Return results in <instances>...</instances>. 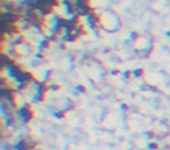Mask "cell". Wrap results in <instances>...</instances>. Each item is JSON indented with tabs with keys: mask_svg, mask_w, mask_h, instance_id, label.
Returning a JSON list of instances; mask_svg holds the SVG:
<instances>
[{
	"mask_svg": "<svg viewBox=\"0 0 170 150\" xmlns=\"http://www.w3.org/2000/svg\"><path fill=\"white\" fill-rule=\"evenodd\" d=\"M157 147H158V146H157L156 143H150V144H149V148H150V149H157Z\"/></svg>",
	"mask_w": 170,
	"mask_h": 150,
	"instance_id": "cell-1",
	"label": "cell"
}]
</instances>
